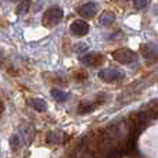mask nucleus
Instances as JSON below:
<instances>
[{
	"label": "nucleus",
	"instance_id": "nucleus-12",
	"mask_svg": "<svg viewBox=\"0 0 158 158\" xmlns=\"http://www.w3.org/2000/svg\"><path fill=\"white\" fill-rule=\"evenodd\" d=\"M47 140H49L50 143H61V140H63V133H61V132H52V133H49V136H47Z\"/></svg>",
	"mask_w": 158,
	"mask_h": 158
},
{
	"label": "nucleus",
	"instance_id": "nucleus-5",
	"mask_svg": "<svg viewBox=\"0 0 158 158\" xmlns=\"http://www.w3.org/2000/svg\"><path fill=\"white\" fill-rule=\"evenodd\" d=\"M69 29H71L72 35L78 36V38H81V36H85L87 32H89V24L85 21H82V19H78V21H74L71 24V27H69Z\"/></svg>",
	"mask_w": 158,
	"mask_h": 158
},
{
	"label": "nucleus",
	"instance_id": "nucleus-15",
	"mask_svg": "<svg viewBox=\"0 0 158 158\" xmlns=\"http://www.w3.org/2000/svg\"><path fill=\"white\" fill-rule=\"evenodd\" d=\"M11 2H15V0H11Z\"/></svg>",
	"mask_w": 158,
	"mask_h": 158
},
{
	"label": "nucleus",
	"instance_id": "nucleus-14",
	"mask_svg": "<svg viewBox=\"0 0 158 158\" xmlns=\"http://www.w3.org/2000/svg\"><path fill=\"white\" fill-rule=\"evenodd\" d=\"M87 50V46L85 43H78L74 46V52L75 53H82V52H86Z\"/></svg>",
	"mask_w": 158,
	"mask_h": 158
},
{
	"label": "nucleus",
	"instance_id": "nucleus-6",
	"mask_svg": "<svg viewBox=\"0 0 158 158\" xmlns=\"http://www.w3.org/2000/svg\"><path fill=\"white\" fill-rule=\"evenodd\" d=\"M78 14L79 15H82L83 18H93V17L96 15V13H97V4L96 3H86V4L81 6L79 8H77Z\"/></svg>",
	"mask_w": 158,
	"mask_h": 158
},
{
	"label": "nucleus",
	"instance_id": "nucleus-8",
	"mask_svg": "<svg viewBox=\"0 0 158 158\" xmlns=\"http://www.w3.org/2000/svg\"><path fill=\"white\" fill-rule=\"evenodd\" d=\"M114 21H115V14L112 11H104L100 15V18H98V22L103 27H111L114 24Z\"/></svg>",
	"mask_w": 158,
	"mask_h": 158
},
{
	"label": "nucleus",
	"instance_id": "nucleus-10",
	"mask_svg": "<svg viewBox=\"0 0 158 158\" xmlns=\"http://www.w3.org/2000/svg\"><path fill=\"white\" fill-rule=\"evenodd\" d=\"M31 104L36 111H46L47 110V103L44 100H40V98H32Z\"/></svg>",
	"mask_w": 158,
	"mask_h": 158
},
{
	"label": "nucleus",
	"instance_id": "nucleus-13",
	"mask_svg": "<svg viewBox=\"0 0 158 158\" xmlns=\"http://www.w3.org/2000/svg\"><path fill=\"white\" fill-rule=\"evenodd\" d=\"M135 6H136L137 10H142V8L148 6V0H135Z\"/></svg>",
	"mask_w": 158,
	"mask_h": 158
},
{
	"label": "nucleus",
	"instance_id": "nucleus-11",
	"mask_svg": "<svg viewBox=\"0 0 158 158\" xmlns=\"http://www.w3.org/2000/svg\"><path fill=\"white\" fill-rule=\"evenodd\" d=\"M29 6H31L29 0H24V2L18 6V8H17V14H18V15H25V14L28 13V10H29Z\"/></svg>",
	"mask_w": 158,
	"mask_h": 158
},
{
	"label": "nucleus",
	"instance_id": "nucleus-4",
	"mask_svg": "<svg viewBox=\"0 0 158 158\" xmlns=\"http://www.w3.org/2000/svg\"><path fill=\"white\" fill-rule=\"evenodd\" d=\"M142 54L147 61H158V44L153 43H146L142 46Z\"/></svg>",
	"mask_w": 158,
	"mask_h": 158
},
{
	"label": "nucleus",
	"instance_id": "nucleus-1",
	"mask_svg": "<svg viewBox=\"0 0 158 158\" xmlns=\"http://www.w3.org/2000/svg\"><path fill=\"white\" fill-rule=\"evenodd\" d=\"M63 19V10L57 6H53V7L47 8L43 14V18L42 22L46 27H54V25L60 24V21Z\"/></svg>",
	"mask_w": 158,
	"mask_h": 158
},
{
	"label": "nucleus",
	"instance_id": "nucleus-9",
	"mask_svg": "<svg viewBox=\"0 0 158 158\" xmlns=\"http://www.w3.org/2000/svg\"><path fill=\"white\" fill-rule=\"evenodd\" d=\"M52 96L56 101H58V103H64V101H67V98H68V94H67L65 92H63V90H60V89H53Z\"/></svg>",
	"mask_w": 158,
	"mask_h": 158
},
{
	"label": "nucleus",
	"instance_id": "nucleus-7",
	"mask_svg": "<svg viewBox=\"0 0 158 158\" xmlns=\"http://www.w3.org/2000/svg\"><path fill=\"white\" fill-rule=\"evenodd\" d=\"M81 61L85 64V65H89V67H97L101 64L103 61V56L100 53H87L85 57L81 58Z\"/></svg>",
	"mask_w": 158,
	"mask_h": 158
},
{
	"label": "nucleus",
	"instance_id": "nucleus-2",
	"mask_svg": "<svg viewBox=\"0 0 158 158\" xmlns=\"http://www.w3.org/2000/svg\"><path fill=\"white\" fill-rule=\"evenodd\" d=\"M112 57L119 64H132L133 61H136V54H135L131 49H126V47L115 50V52L112 53Z\"/></svg>",
	"mask_w": 158,
	"mask_h": 158
},
{
	"label": "nucleus",
	"instance_id": "nucleus-3",
	"mask_svg": "<svg viewBox=\"0 0 158 158\" xmlns=\"http://www.w3.org/2000/svg\"><path fill=\"white\" fill-rule=\"evenodd\" d=\"M98 78L101 81L107 82V83H115V82H121L123 79V72L114 68H107V69H101L98 72Z\"/></svg>",
	"mask_w": 158,
	"mask_h": 158
}]
</instances>
